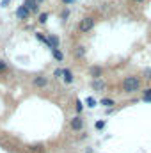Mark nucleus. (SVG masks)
Instances as JSON below:
<instances>
[{
	"mask_svg": "<svg viewBox=\"0 0 151 153\" xmlns=\"http://www.w3.org/2000/svg\"><path fill=\"white\" fill-rule=\"evenodd\" d=\"M141 85H142V78L139 75H126L121 82V91L124 94H133L141 89Z\"/></svg>",
	"mask_w": 151,
	"mask_h": 153,
	"instance_id": "nucleus-1",
	"label": "nucleus"
},
{
	"mask_svg": "<svg viewBox=\"0 0 151 153\" xmlns=\"http://www.w3.org/2000/svg\"><path fill=\"white\" fill-rule=\"evenodd\" d=\"M93 27H94V18L93 16H85V18H82L80 20V23H78V30L80 32H89V30H93Z\"/></svg>",
	"mask_w": 151,
	"mask_h": 153,
	"instance_id": "nucleus-2",
	"label": "nucleus"
},
{
	"mask_svg": "<svg viewBox=\"0 0 151 153\" xmlns=\"http://www.w3.org/2000/svg\"><path fill=\"white\" fill-rule=\"evenodd\" d=\"M70 126H71V130H82V128H84V119H82L80 116H75V117L70 121Z\"/></svg>",
	"mask_w": 151,
	"mask_h": 153,
	"instance_id": "nucleus-3",
	"label": "nucleus"
},
{
	"mask_svg": "<svg viewBox=\"0 0 151 153\" xmlns=\"http://www.w3.org/2000/svg\"><path fill=\"white\" fill-rule=\"evenodd\" d=\"M105 87H107V84H105L101 78L93 80V89H94V91H105Z\"/></svg>",
	"mask_w": 151,
	"mask_h": 153,
	"instance_id": "nucleus-4",
	"label": "nucleus"
},
{
	"mask_svg": "<svg viewBox=\"0 0 151 153\" xmlns=\"http://www.w3.org/2000/svg\"><path fill=\"white\" fill-rule=\"evenodd\" d=\"M101 73H103V70H101L100 66H94V68H91V75L94 76V80H96V78H101Z\"/></svg>",
	"mask_w": 151,
	"mask_h": 153,
	"instance_id": "nucleus-5",
	"label": "nucleus"
},
{
	"mask_svg": "<svg viewBox=\"0 0 151 153\" xmlns=\"http://www.w3.org/2000/svg\"><path fill=\"white\" fill-rule=\"evenodd\" d=\"M16 16H18V18H27V16H29V9H27L25 5L20 7V9L16 11Z\"/></svg>",
	"mask_w": 151,
	"mask_h": 153,
	"instance_id": "nucleus-6",
	"label": "nucleus"
},
{
	"mask_svg": "<svg viewBox=\"0 0 151 153\" xmlns=\"http://www.w3.org/2000/svg\"><path fill=\"white\" fill-rule=\"evenodd\" d=\"M25 7H27L29 11H36V9H38V0H27V2H25Z\"/></svg>",
	"mask_w": 151,
	"mask_h": 153,
	"instance_id": "nucleus-7",
	"label": "nucleus"
},
{
	"mask_svg": "<svg viewBox=\"0 0 151 153\" xmlns=\"http://www.w3.org/2000/svg\"><path fill=\"white\" fill-rule=\"evenodd\" d=\"M34 84L39 85V87H44V85L48 84V80H46L44 76H36V78H34Z\"/></svg>",
	"mask_w": 151,
	"mask_h": 153,
	"instance_id": "nucleus-8",
	"label": "nucleus"
},
{
	"mask_svg": "<svg viewBox=\"0 0 151 153\" xmlns=\"http://www.w3.org/2000/svg\"><path fill=\"white\" fill-rule=\"evenodd\" d=\"M48 43H50V48L53 50V48L59 46V38H57V36H50V38H48Z\"/></svg>",
	"mask_w": 151,
	"mask_h": 153,
	"instance_id": "nucleus-9",
	"label": "nucleus"
},
{
	"mask_svg": "<svg viewBox=\"0 0 151 153\" xmlns=\"http://www.w3.org/2000/svg\"><path fill=\"white\" fill-rule=\"evenodd\" d=\"M62 76H64V82H66V84H71V82H73V73H71L70 70H64Z\"/></svg>",
	"mask_w": 151,
	"mask_h": 153,
	"instance_id": "nucleus-10",
	"label": "nucleus"
},
{
	"mask_svg": "<svg viewBox=\"0 0 151 153\" xmlns=\"http://www.w3.org/2000/svg\"><path fill=\"white\" fill-rule=\"evenodd\" d=\"M75 55L76 57H84V55H85V46H82V45L76 46L75 48Z\"/></svg>",
	"mask_w": 151,
	"mask_h": 153,
	"instance_id": "nucleus-11",
	"label": "nucleus"
},
{
	"mask_svg": "<svg viewBox=\"0 0 151 153\" xmlns=\"http://www.w3.org/2000/svg\"><path fill=\"white\" fill-rule=\"evenodd\" d=\"M101 105H105V107H112L114 100H110V98H103V100H101Z\"/></svg>",
	"mask_w": 151,
	"mask_h": 153,
	"instance_id": "nucleus-12",
	"label": "nucleus"
},
{
	"mask_svg": "<svg viewBox=\"0 0 151 153\" xmlns=\"http://www.w3.org/2000/svg\"><path fill=\"white\" fill-rule=\"evenodd\" d=\"M52 53H53V57H55L57 61H62V53H61L57 48H53V50H52Z\"/></svg>",
	"mask_w": 151,
	"mask_h": 153,
	"instance_id": "nucleus-13",
	"label": "nucleus"
},
{
	"mask_svg": "<svg viewBox=\"0 0 151 153\" xmlns=\"http://www.w3.org/2000/svg\"><path fill=\"white\" fill-rule=\"evenodd\" d=\"M85 103H87V105H89V107H94V105H96V100H94V98H91V96H89V98H87V100H85Z\"/></svg>",
	"mask_w": 151,
	"mask_h": 153,
	"instance_id": "nucleus-14",
	"label": "nucleus"
},
{
	"mask_svg": "<svg viewBox=\"0 0 151 153\" xmlns=\"http://www.w3.org/2000/svg\"><path fill=\"white\" fill-rule=\"evenodd\" d=\"M46 20H48V14H46V13H43V14H39V22H41V23H44Z\"/></svg>",
	"mask_w": 151,
	"mask_h": 153,
	"instance_id": "nucleus-15",
	"label": "nucleus"
},
{
	"mask_svg": "<svg viewBox=\"0 0 151 153\" xmlns=\"http://www.w3.org/2000/svg\"><path fill=\"white\" fill-rule=\"evenodd\" d=\"M82 109H84L82 102H80V100H76V111H78V112H82Z\"/></svg>",
	"mask_w": 151,
	"mask_h": 153,
	"instance_id": "nucleus-16",
	"label": "nucleus"
},
{
	"mask_svg": "<svg viewBox=\"0 0 151 153\" xmlns=\"http://www.w3.org/2000/svg\"><path fill=\"white\" fill-rule=\"evenodd\" d=\"M144 78H146V80H151V70H146V71H144Z\"/></svg>",
	"mask_w": 151,
	"mask_h": 153,
	"instance_id": "nucleus-17",
	"label": "nucleus"
},
{
	"mask_svg": "<svg viewBox=\"0 0 151 153\" xmlns=\"http://www.w3.org/2000/svg\"><path fill=\"white\" fill-rule=\"evenodd\" d=\"M103 126H105V121H98V123H96V128H98V130H101Z\"/></svg>",
	"mask_w": 151,
	"mask_h": 153,
	"instance_id": "nucleus-18",
	"label": "nucleus"
},
{
	"mask_svg": "<svg viewBox=\"0 0 151 153\" xmlns=\"http://www.w3.org/2000/svg\"><path fill=\"white\" fill-rule=\"evenodd\" d=\"M4 70H7V64L4 61H0V71H4Z\"/></svg>",
	"mask_w": 151,
	"mask_h": 153,
	"instance_id": "nucleus-19",
	"label": "nucleus"
},
{
	"mask_svg": "<svg viewBox=\"0 0 151 153\" xmlns=\"http://www.w3.org/2000/svg\"><path fill=\"white\" fill-rule=\"evenodd\" d=\"M142 96H151V87L144 89V94H142Z\"/></svg>",
	"mask_w": 151,
	"mask_h": 153,
	"instance_id": "nucleus-20",
	"label": "nucleus"
},
{
	"mask_svg": "<svg viewBox=\"0 0 151 153\" xmlns=\"http://www.w3.org/2000/svg\"><path fill=\"white\" fill-rule=\"evenodd\" d=\"M142 102H148V103H151V96H142Z\"/></svg>",
	"mask_w": 151,
	"mask_h": 153,
	"instance_id": "nucleus-21",
	"label": "nucleus"
},
{
	"mask_svg": "<svg viewBox=\"0 0 151 153\" xmlns=\"http://www.w3.org/2000/svg\"><path fill=\"white\" fill-rule=\"evenodd\" d=\"M132 2H133V4H144L146 0H132Z\"/></svg>",
	"mask_w": 151,
	"mask_h": 153,
	"instance_id": "nucleus-22",
	"label": "nucleus"
},
{
	"mask_svg": "<svg viewBox=\"0 0 151 153\" xmlns=\"http://www.w3.org/2000/svg\"><path fill=\"white\" fill-rule=\"evenodd\" d=\"M62 2H64V4H73L75 0H62Z\"/></svg>",
	"mask_w": 151,
	"mask_h": 153,
	"instance_id": "nucleus-23",
	"label": "nucleus"
},
{
	"mask_svg": "<svg viewBox=\"0 0 151 153\" xmlns=\"http://www.w3.org/2000/svg\"><path fill=\"white\" fill-rule=\"evenodd\" d=\"M38 2H43V0H38Z\"/></svg>",
	"mask_w": 151,
	"mask_h": 153,
	"instance_id": "nucleus-24",
	"label": "nucleus"
}]
</instances>
